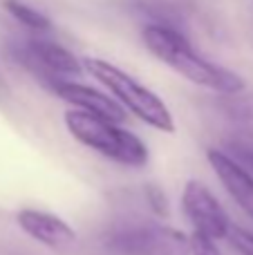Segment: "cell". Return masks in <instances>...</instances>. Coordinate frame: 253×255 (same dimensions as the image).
<instances>
[{
    "mask_svg": "<svg viewBox=\"0 0 253 255\" xmlns=\"http://www.w3.org/2000/svg\"><path fill=\"white\" fill-rule=\"evenodd\" d=\"M106 247L115 255H191V238L164 224H130L112 231Z\"/></svg>",
    "mask_w": 253,
    "mask_h": 255,
    "instance_id": "4",
    "label": "cell"
},
{
    "mask_svg": "<svg viewBox=\"0 0 253 255\" xmlns=\"http://www.w3.org/2000/svg\"><path fill=\"white\" fill-rule=\"evenodd\" d=\"M249 159H251V166H253V150H251V152H249Z\"/></svg>",
    "mask_w": 253,
    "mask_h": 255,
    "instance_id": "15",
    "label": "cell"
},
{
    "mask_svg": "<svg viewBox=\"0 0 253 255\" xmlns=\"http://www.w3.org/2000/svg\"><path fill=\"white\" fill-rule=\"evenodd\" d=\"M49 90H52L56 97L65 99L67 103L76 106L74 110H83V112H88V115L112 121V124H119V121L126 119V110L115 99L106 97L103 92L90 88V85L76 83V81H58V83H54Z\"/></svg>",
    "mask_w": 253,
    "mask_h": 255,
    "instance_id": "7",
    "label": "cell"
},
{
    "mask_svg": "<svg viewBox=\"0 0 253 255\" xmlns=\"http://www.w3.org/2000/svg\"><path fill=\"white\" fill-rule=\"evenodd\" d=\"M2 4L20 25L27 27V29H34V31H38V34L52 29V20H49L45 13H40V11H36L34 7H29V4L20 2V0H4Z\"/></svg>",
    "mask_w": 253,
    "mask_h": 255,
    "instance_id": "11",
    "label": "cell"
},
{
    "mask_svg": "<svg viewBox=\"0 0 253 255\" xmlns=\"http://www.w3.org/2000/svg\"><path fill=\"white\" fill-rule=\"evenodd\" d=\"M16 56L47 88L58 81H72L83 72V63L63 45L47 38H31L16 49Z\"/></svg>",
    "mask_w": 253,
    "mask_h": 255,
    "instance_id": "5",
    "label": "cell"
},
{
    "mask_svg": "<svg viewBox=\"0 0 253 255\" xmlns=\"http://www.w3.org/2000/svg\"><path fill=\"white\" fill-rule=\"evenodd\" d=\"M65 126L79 143L88 145L112 161L132 168H141L148 163V148L143 141L112 121L88 115L83 110H67Z\"/></svg>",
    "mask_w": 253,
    "mask_h": 255,
    "instance_id": "2",
    "label": "cell"
},
{
    "mask_svg": "<svg viewBox=\"0 0 253 255\" xmlns=\"http://www.w3.org/2000/svg\"><path fill=\"white\" fill-rule=\"evenodd\" d=\"M146 197H148L150 208L157 215H166L168 213V202H166V195L159 186H146Z\"/></svg>",
    "mask_w": 253,
    "mask_h": 255,
    "instance_id": "13",
    "label": "cell"
},
{
    "mask_svg": "<svg viewBox=\"0 0 253 255\" xmlns=\"http://www.w3.org/2000/svg\"><path fill=\"white\" fill-rule=\"evenodd\" d=\"M182 206L186 217L191 220L193 229H195V235H202L211 242L229 235L231 220H229L227 211L222 208V204L218 202V197L202 181H186L182 195Z\"/></svg>",
    "mask_w": 253,
    "mask_h": 255,
    "instance_id": "6",
    "label": "cell"
},
{
    "mask_svg": "<svg viewBox=\"0 0 253 255\" xmlns=\"http://www.w3.org/2000/svg\"><path fill=\"white\" fill-rule=\"evenodd\" d=\"M191 255H222L215 247V242L202 238V235H193L191 238Z\"/></svg>",
    "mask_w": 253,
    "mask_h": 255,
    "instance_id": "14",
    "label": "cell"
},
{
    "mask_svg": "<svg viewBox=\"0 0 253 255\" xmlns=\"http://www.w3.org/2000/svg\"><path fill=\"white\" fill-rule=\"evenodd\" d=\"M143 43L155 58L188 79L191 83L209 88L222 97L245 92V79L222 65H215L209 58L195 52L188 38L168 25H148L143 29Z\"/></svg>",
    "mask_w": 253,
    "mask_h": 255,
    "instance_id": "1",
    "label": "cell"
},
{
    "mask_svg": "<svg viewBox=\"0 0 253 255\" xmlns=\"http://www.w3.org/2000/svg\"><path fill=\"white\" fill-rule=\"evenodd\" d=\"M16 222L31 240L45 244L49 249H67L76 242V233L65 220L36 208L18 211Z\"/></svg>",
    "mask_w": 253,
    "mask_h": 255,
    "instance_id": "8",
    "label": "cell"
},
{
    "mask_svg": "<svg viewBox=\"0 0 253 255\" xmlns=\"http://www.w3.org/2000/svg\"><path fill=\"white\" fill-rule=\"evenodd\" d=\"M83 67L115 94L121 108L130 110L134 117H139L141 121H146L148 126L157 128V130L175 132V119L170 115L168 106L152 90L139 83L134 76H130L128 72H124L112 63L101 61V58H85Z\"/></svg>",
    "mask_w": 253,
    "mask_h": 255,
    "instance_id": "3",
    "label": "cell"
},
{
    "mask_svg": "<svg viewBox=\"0 0 253 255\" xmlns=\"http://www.w3.org/2000/svg\"><path fill=\"white\" fill-rule=\"evenodd\" d=\"M222 110L242 134L253 139V92H238L224 97Z\"/></svg>",
    "mask_w": 253,
    "mask_h": 255,
    "instance_id": "10",
    "label": "cell"
},
{
    "mask_svg": "<svg viewBox=\"0 0 253 255\" xmlns=\"http://www.w3.org/2000/svg\"><path fill=\"white\" fill-rule=\"evenodd\" d=\"M209 163L220 177L222 186L229 190V195L238 202V206L253 220V175H249L236 159L215 148L209 150Z\"/></svg>",
    "mask_w": 253,
    "mask_h": 255,
    "instance_id": "9",
    "label": "cell"
},
{
    "mask_svg": "<svg viewBox=\"0 0 253 255\" xmlns=\"http://www.w3.org/2000/svg\"><path fill=\"white\" fill-rule=\"evenodd\" d=\"M227 238H229V242H231V247L240 255H253V233L251 231L231 224Z\"/></svg>",
    "mask_w": 253,
    "mask_h": 255,
    "instance_id": "12",
    "label": "cell"
}]
</instances>
